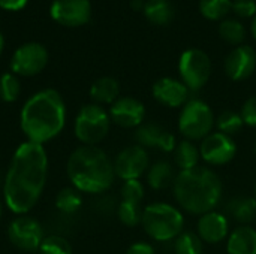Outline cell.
I'll use <instances>...</instances> for the list:
<instances>
[{
    "label": "cell",
    "instance_id": "1",
    "mask_svg": "<svg viewBox=\"0 0 256 254\" xmlns=\"http://www.w3.org/2000/svg\"><path fill=\"white\" fill-rule=\"evenodd\" d=\"M48 174V157L42 144L26 141L14 153L3 181L6 207L18 216L27 214L38 204Z\"/></svg>",
    "mask_w": 256,
    "mask_h": 254
},
{
    "label": "cell",
    "instance_id": "28",
    "mask_svg": "<svg viewBox=\"0 0 256 254\" xmlns=\"http://www.w3.org/2000/svg\"><path fill=\"white\" fill-rule=\"evenodd\" d=\"M174 252L176 254H202L204 243L198 234L192 231H183L174 240Z\"/></svg>",
    "mask_w": 256,
    "mask_h": 254
},
{
    "label": "cell",
    "instance_id": "38",
    "mask_svg": "<svg viewBox=\"0 0 256 254\" xmlns=\"http://www.w3.org/2000/svg\"><path fill=\"white\" fill-rule=\"evenodd\" d=\"M250 31H252V36L256 40V15L252 18V24H250Z\"/></svg>",
    "mask_w": 256,
    "mask_h": 254
},
{
    "label": "cell",
    "instance_id": "24",
    "mask_svg": "<svg viewBox=\"0 0 256 254\" xmlns=\"http://www.w3.org/2000/svg\"><path fill=\"white\" fill-rule=\"evenodd\" d=\"M201 159L200 147L195 145V142L189 139H183L177 144L174 150V162L180 168V171H189L198 166V162Z\"/></svg>",
    "mask_w": 256,
    "mask_h": 254
},
{
    "label": "cell",
    "instance_id": "23",
    "mask_svg": "<svg viewBox=\"0 0 256 254\" xmlns=\"http://www.w3.org/2000/svg\"><path fill=\"white\" fill-rule=\"evenodd\" d=\"M142 12L146 18L156 25H166L176 16L174 6L170 0H146Z\"/></svg>",
    "mask_w": 256,
    "mask_h": 254
},
{
    "label": "cell",
    "instance_id": "33",
    "mask_svg": "<svg viewBox=\"0 0 256 254\" xmlns=\"http://www.w3.org/2000/svg\"><path fill=\"white\" fill-rule=\"evenodd\" d=\"M232 10L240 18H254L256 15V0H234Z\"/></svg>",
    "mask_w": 256,
    "mask_h": 254
},
{
    "label": "cell",
    "instance_id": "30",
    "mask_svg": "<svg viewBox=\"0 0 256 254\" xmlns=\"http://www.w3.org/2000/svg\"><path fill=\"white\" fill-rule=\"evenodd\" d=\"M214 126L218 127V132L225 133V135L232 138L234 135L242 132V129L244 126V121H243L242 114L226 109L222 114H219V117L216 118Z\"/></svg>",
    "mask_w": 256,
    "mask_h": 254
},
{
    "label": "cell",
    "instance_id": "4",
    "mask_svg": "<svg viewBox=\"0 0 256 254\" xmlns=\"http://www.w3.org/2000/svg\"><path fill=\"white\" fill-rule=\"evenodd\" d=\"M66 172L72 186L82 193H104L114 180V162L96 145H82L72 151L66 163Z\"/></svg>",
    "mask_w": 256,
    "mask_h": 254
},
{
    "label": "cell",
    "instance_id": "16",
    "mask_svg": "<svg viewBox=\"0 0 256 254\" xmlns=\"http://www.w3.org/2000/svg\"><path fill=\"white\" fill-rule=\"evenodd\" d=\"M134 138H135L136 144L146 150L154 148L162 153H174V150L177 147L176 136L170 130H166L165 127H162L156 123L141 124L140 127H136Z\"/></svg>",
    "mask_w": 256,
    "mask_h": 254
},
{
    "label": "cell",
    "instance_id": "40",
    "mask_svg": "<svg viewBox=\"0 0 256 254\" xmlns=\"http://www.w3.org/2000/svg\"><path fill=\"white\" fill-rule=\"evenodd\" d=\"M2 214H3V204H2V201H0V219H2Z\"/></svg>",
    "mask_w": 256,
    "mask_h": 254
},
{
    "label": "cell",
    "instance_id": "25",
    "mask_svg": "<svg viewBox=\"0 0 256 254\" xmlns=\"http://www.w3.org/2000/svg\"><path fill=\"white\" fill-rule=\"evenodd\" d=\"M228 213L240 223H250L256 217V199L252 196H236L228 204Z\"/></svg>",
    "mask_w": 256,
    "mask_h": 254
},
{
    "label": "cell",
    "instance_id": "32",
    "mask_svg": "<svg viewBox=\"0 0 256 254\" xmlns=\"http://www.w3.org/2000/svg\"><path fill=\"white\" fill-rule=\"evenodd\" d=\"M39 250L40 254H72V247L69 241L60 235L45 237Z\"/></svg>",
    "mask_w": 256,
    "mask_h": 254
},
{
    "label": "cell",
    "instance_id": "8",
    "mask_svg": "<svg viewBox=\"0 0 256 254\" xmlns=\"http://www.w3.org/2000/svg\"><path fill=\"white\" fill-rule=\"evenodd\" d=\"M180 81L190 90H201L210 79L212 75V60L208 54L200 48L186 49L178 60Z\"/></svg>",
    "mask_w": 256,
    "mask_h": 254
},
{
    "label": "cell",
    "instance_id": "2",
    "mask_svg": "<svg viewBox=\"0 0 256 254\" xmlns=\"http://www.w3.org/2000/svg\"><path fill=\"white\" fill-rule=\"evenodd\" d=\"M66 106L58 91L52 88L33 94L22 106L20 115L21 130L27 141L44 144L56 138L64 127Z\"/></svg>",
    "mask_w": 256,
    "mask_h": 254
},
{
    "label": "cell",
    "instance_id": "42",
    "mask_svg": "<svg viewBox=\"0 0 256 254\" xmlns=\"http://www.w3.org/2000/svg\"><path fill=\"white\" fill-rule=\"evenodd\" d=\"M255 153H256V144H255Z\"/></svg>",
    "mask_w": 256,
    "mask_h": 254
},
{
    "label": "cell",
    "instance_id": "15",
    "mask_svg": "<svg viewBox=\"0 0 256 254\" xmlns=\"http://www.w3.org/2000/svg\"><path fill=\"white\" fill-rule=\"evenodd\" d=\"M110 118L112 123L124 129L140 127L146 118V106L135 97H118L110 108Z\"/></svg>",
    "mask_w": 256,
    "mask_h": 254
},
{
    "label": "cell",
    "instance_id": "12",
    "mask_svg": "<svg viewBox=\"0 0 256 254\" xmlns=\"http://www.w3.org/2000/svg\"><path fill=\"white\" fill-rule=\"evenodd\" d=\"M148 165L150 159L146 148L138 144L126 147L114 159L116 177L122 178L123 181L140 180V177H142L148 171Z\"/></svg>",
    "mask_w": 256,
    "mask_h": 254
},
{
    "label": "cell",
    "instance_id": "41",
    "mask_svg": "<svg viewBox=\"0 0 256 254\" xmlns=\"http://www.w3.org/2000/svg\"><path fill=\"white\" fill-rule=\"evenodd\" d=\"M255 199H256V186H255Z\"/></svg>",
    "mask_w": 256,
    "mask_h": 254
},
{
    "label": "cell",
    "instance_id": "37",
    "mask_svg": "<svg viewBox=\"0 0 256 254\" xmlns=\"http://www.w3.org/2000/svg\"><path fill=\"white\" fill-rule=\"evenodd\" d=\"M144 3H146L144 0H132V1H130V6H132L135 10H142V9H144Z\"/></svg>",
    "mask_w": 256,
    "mask_h": 254
},
{
    "label": "cell",
    "instance_id": "7",
    "mask_svg": "<svg viewBox=\"0 0 256 254\" xmlns=\"http://www.w3.org/2000/svg\"><path fill=\"white\" fill-rule=\"evenodd\" d=\"M110 126V112H106L100 105L90 103L84 105L76 114L74 132L78 141L84 145H98L106 138Z\"/></svg>",
    "mask_w": 256,
    "mask_h": 254
},
{
    "label": "cell",
    "instance_id": "6",
    "mask_svg": "<svg viewBox=\"0 0 256 254\" xmlns=\"http://www.w3.org/2000/svg\"><path fill=\"white\" fill-rule=\"evenodd\" d=\"M216 118L212 108L201 99H189L178 115V130L192 142L202 141L214 127Z\"/></svg>",
    "mask_w": 256,
    "mask_h": 254
},
{
    "label": "cell",
    "instance_id": "34",
    "mask_svg": "<svg viewBox=\"0 0 256 254\" xmlns=\"http://www.w3.org/2000/svg\"><path fill=\"white\" fill-rule=\"evenodd\" d=\"M242 117L244 124L250 126V127H256V94L249 97L242 108Z\"/></svg>",
    "mask_w": 256,
    "mask_h": 254
},
{
    "label": "cell",
    "instance_id": "18",
    "mask_svg": "<svg viewBox=\"0 0 256 254\" xmlns=\"http://www.w3.org/2000/svg\"><path fill=\"white\" fill-rule=\"evenodd\" d=\"M189 88L180 81L174 78H160L153 84L152 93L153 97L168 108H183L189 100Z\"/></svg>",
    "mask_w": 256,
    "mask_h": 254
},
{
    "label": "cell",
    "instance_id": "35",
    "mask_svg": "<svg viewBox=\"0 0 256 254\" xmlns=\"http://www.w3.org/2000/svg\"><path fill=\"white\" fill-rule=\"evenodd\" d=\"M126 254H156V252H154L152 244L144 243V241H138V243H134L128 249Z\"/></svg>",
    "mask_w": 256,
    "mask_h": 254
},
{
    "label": "cell",
    "instance_id": "22",
    "mask_svg": "<svg viewBox=\"0 0 256 254\" xmlns=\"http://www.w3.org/2000/svg\"><path fill=\"white\" fill-rule=\"evenodd\" d=\"M147 183L153 190H165L170 186H174V181L177 178L174 168L170 162L160 160L156 162L153 166L148 168L147 171Z\"/></svg>",
    "mask_w": 256,
    "mask_h": 254
},
{
    "label": "cell",
    "instance_id": "20",
    "mask_svg": "<svg viewBox=\"0 0 256 254\" xmlns=\"http://www.w3.org/2000/svg\"><path fill=\"white\" fill-rule=\"evenodd\" d=\"M228 254H256V229L240 226L226 238Z\"/></svg>",
    "mask_w": 256,
    "mask_h": 254
},
{
    "label": "cell",
    "instance_id": "36",
    "mask_svg": "<svg viewBox=\"0 0 256 254\" xmlns=\"http://www.w3.org/2000/svg\"><path fill=\"white\" fill-rule=\"evenodd\" d=\"M28 0H0V7L4 10H20L27 4Z\"/></svg>",
    "mask_w": 256,
    "mask_h": 254
},
{
    "label": "cell",
    "instance_id": "27",
    "mask_svg": "<svg viewBox=\"0 0 256 254\" xmlns=\"http://www.w3.org/2000/svg\"><path fill=\"white\" fill-rule=\"evenodd\" d=\"M231 10V0H200V12L210 21H224Z\"/></svg>",
    "mask_w": 256,
    "mask_h": 254
},
{
    "label": "cell",
    "instance_id": "11",
    "mask_svg": "<svg viewBox=\"0 0 256 254\" xmlns=\"http://www.w3.org/2000/svg\"><path fill=\"white\" fill-rule=\"evenodd\" d=\"M48 63V51L44 45L30 42L20 46L10 60V69L20 76H34L40 73Z\"/></svg>",
    "mask_w": 256,
    "mask_h": 254
},
{
    "label": "cell",
    "instance_id": "29",
    "mask_svg": "<svg viewBox=\"0 0 256 254\" xmlns=\"http://www.w3.org/2000/svg\"><path fill=\"white\" fill-rule=\"evenodd\" d=\"M82 205L81 192L75 187H64L56 196V207L64 214H74Z\"/></svg>",
    "mask_w": 256,
    "mask_h": 254
},
{
    "label": "cell",
    "instance_id": "13",
    "mask_svg": "<svg viewBox=\"0 0 256 254\" xmlns=\"http://www.w3.org/2000/svg\"><path fill=\"white\" fill-rule=\"evenodd\" d=\"M200 154L206 163L213 166H222L230 163L236 157L237 145L231 136L220 132H214L201 141Z\"/></svg>",
    "mask_w": 256,
    "mask_h": 254
},
{
    "label": "cell",
    "instance_id": "5",
    "mask_svg": "<svg viewBox=\"0 0 256 254\" xmlns=\"http://www.w3.org/2000/svg\"><path fill=\"white\" fill-rule=\"evenodd\" d=\"M141 225L152 240L166 243L176 240L184 231V217L178 208L165 202H156L142 210Z\"/></svg>",
    "mask_w": 256,
    "mask_h": 254
},
{
    "label": "cell",
    "instance_id": "10",
    "mask_svg": "<svg viewBox=\"0 0 256 254\" xmlns=\"http://www.w3.org/2000/svg\"><path fill=\"white\" fill-rule=\"evenodd\" d=\"M120 193L122 202L117 210L118 220L128 228H135L141 223L142 219L141 204L146 195L144 186L140 180H129L123 183Z\"/></svg>",
    "mask_w": 256,
    "mask_h": 254
},
{
    "label": "cell",
    "instance_id": "31",
    "mask_svg": "<svg viewBox=\"0 0 256 254\" xmlns=\"http://www.w3.org/2000/svg\"><path fill=\"white\" fill-rule=\"evenodd\" d=\"M21 84L15 73H3L0 76V99L3 102L12 103L20 97Z\"/></svg>",
    "mask_w": 256,
    "mask_h": 254
},
{
    "label": "cell",
    "instance_id": "21",
    "mask_svg": "<svg viewBox=\"0 0 256 254\" xmlns=\"http://www.w3.org/2000/svg\"><path fill=\"white\" fill-rule=\"evenodd\" d=\"M120 94V84L112 76H102L96 79L90 87V97L96 105L114 103Z\"/></svg>",
    "mask_w": 256,
    "mask_h": 254
},
{
    "label": "cell",
    "instance_id": "17",
    "mask_svg": "<svg viewBox=\"0 0 256 254\" xmlns=\"http://www.w3.org/2000/svg\"><path fill=\"white\" fill-rule=\"evenodd\" d=\"M256 69V52L249 45L236 46L225 58V73L232 81H244Z\"/></svg>",
    "mask_w": 256,
    "mask_h": 254
},
{
    "label": "cell",
    "instance_id": "19",
    "mask_svg": "<svg viewBox=\"0 0 256 254\" xmlns=\"http://www.w3.org/2000/svg\"><path fill=\"white\" fill-rule=\"evenodd\" d=\"M196 234L202 240V243L207 244H219L224 240L230 237V220L226 216L210 211L207 214H202L196 225Z\"/></svg>",
    "mask_w": 256,
    "mask_h": 254
},
{
    "label": "cell",
    "instance_id": "14",
    "mask_svg": "<svg viewBox=\"0 0 256 254\" xmlns=\"http://www.w3.org/2000/svg\"><path fill=\"white\" fill-rule=\"evenodd\" d=\"M50 13L62 25L80 27L90 21L92 4L88 0H54Z\"/></svg>",
    "mask_w": 256,
    "mask_h": 254
},
{
    "label": "cell",
    "instance_id": "9",
    "mask_svg": "<svg viewBox=\"0 0 256 254\" xmlns=\"http://www.w3.org/2000/svg\"><path fill=\"white\" fill-rule=\"evenodd\" d=\"M8 237L10 244L22 252L38 250L45 238L40 223L27 214L18 216L10 222L8 228Z\"/></svg>",
    "mask_w": 256,
    "mask_h": 254
},
{
    "label": "cell",
    "instance_id": "3",
    "mask_svg": "<svg viewBox=\"0 0 256 254\" xmlns=\"http://www.w3.org/2000/svg\"><path fill=\"white\" fill-rule=\"evenodd\" d=\"M172 189L178 205L194 216H202L214 211L224 193L219 175L202 166L180 171Z\"/></svg>",
    "mask_w": 256,
    "mask_h": 254
},
{
    "label": "cell",
    "instance_id": "39",
    "mask_svg": "<svg viewBox=\"0 0 256 254\" xmlns=\"http://www.w3.org/2000/svg\"><path fill=\"white\" fill-rule=\"evenodd\" d=\"M3 46H4V39H3V34L0 33V54L3 51Z\"/></svg>",
    "mask_w": 256,
    "mask_h": 254
},
{
    "label": "cell",
    "instance_id": "26",
    "mask_svg": "<svg viewBox=\"0 0 256 254\" xmlns=\"http://www.w3.org/2000/svg\"><path fill=\"white\" fill-rule=\"evenodd\" d=\"M219 36L231 45L240 46L246 39V27L242 21L225 18L219 25Z\"/></svg>",
    "mask_w": 256,
    "mask_h": 254
}]
</instances>
